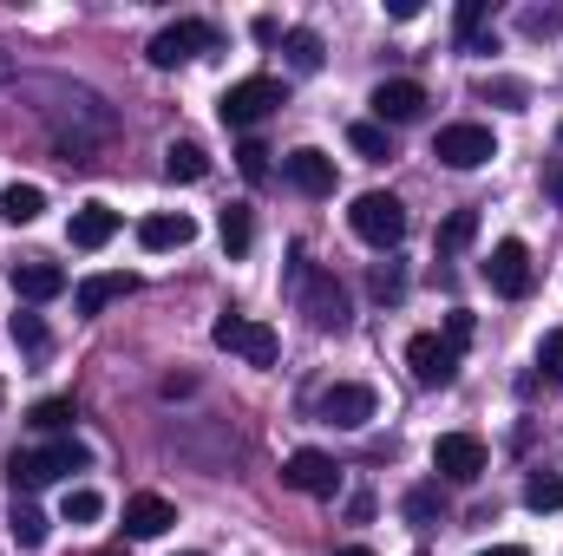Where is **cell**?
<instances>
[{"instance_id": "cell-1", "label": "cell", "mask_w": 563, "mask_h": 556, "mask_svg": "<svg viewBox=\"0 0 563 556\" xmlns=\"http://www.w3.org/2000/svg\"><path fill=\"white\" fill-rule=\"evenodd\" d=\"M73 471H92V452H86L73 432L53 438L46 452H13V458H7V485H13V498L40 491V485H53V478H73Z\"/></svg>"}, {"instance_id": "cell-2", "label": "cell", "mask_w": 563, "mask_h": 556, "mask_svg": "<svg viewBox=\"0 0 563 556\" xmlns=\"http://www.w3.org/2000/svg\"><path fill=\"white\" fill-rule=\"evenodd\" d=\"M347 223H354V236H361L367 249H400V236H407V203H400L394 190H361L354 210H347Z\"/></svg>"}, {"instance_id": "cell-3", "label": "cell", "mask_w": 563, "mask_h": 556, "mask_svg": "<svg viewBox=\"0 0 563 556\" xmlns=\"http://www.w3.org/2000/svg\"><path fill=\"white\" fill-rule=\"evenodd\" d=\"M210 341H217L223 354L250 360V367H276V354H282V334L269 327V321H256V314H217Z\"/></svg>"}, {"instance_id": "cell-4", "label": "cell", "mask_w": 563, "mask_h": 556, "mask_svg": "<svg viewBox=\"0 0 563 556\" xmlns=\"http://www.w3.org/2000/svg\"><path fill=\"white\" fill-rule=\"evenodd\" d=\"M295 281H301V308H308V321H314V327L341 334V327L354 321V308H347V288L328 276V269H308V256H295Z\"/></svg>"}, {"instance_id": "cell-5", "label": "cell", "mask_w": 563, "mask_h": 556, "mask_svg": "<svg viewBox=\"0 0 563 556\" xmlns=\"http://www.w3.org/2000/svg\"><path fill=\"white\" fill-rule=\"evenodd\" d=\"M217 40H223V33H217L210 20H170V26H157V33H151L144 59L170 73V66H184V59H197V53H217Z\"/></svg>"}, {"instance_id": "cell-6", "label": "cell", "mask_w": 563, "mask_h": 556, "mask_svg": "<svg viewBox=\"0 0 563 556\" xmlns=\"http://www.w3.org/2000/svg\"><path fill=\"white\" fill-rule=\"evenodd\" d=\"M276 105H282V79H269V73H256V79H236V86L217 99V112H223V125H230V132H250V125H263Z\"/></svg>"}, {"instance_id": "cell-7", "label": "cell", "mask_w": 563, "mask_h": 556, "mask_svg": "<svg viewBox=\"0 0 563 556\" xmlns=\"http://www.w3.org/2000/svg\"><path fill=\"white\" fill-rule=\"evenodd\" d=\"M432 157L445 164V170H478V164H492L498 157V138H492V125H439V138H432Z\"/></svg>"}, {"instance_id": "cell-8", "label": "cell", "mask_w": 563, "mask_h": 556, "mask_svg": "<svg viewBox=\"0 0 563 556\" xmlns=\"http://www.w3.org/2000/svg\"><path fill=\"white\" fill-rule=\"evenodd\" d=\"M432 471H439L445 485H478V478H485V438H472V432H439V438H432Z\"/></svg>"}, {"instance_id": "cell-9", "label": "cell", "mask_w": 563, "mask_h": 556, "mask_svg": "<svg viewBox=\"0 0 563 556\" xmlns=\"http://www.w3.org/2000/svg\"><path fill=\"white\" fill-rule=\"evenodd\" d=\"M282 485H288V491H301V498H334V491H341V465H334L328 452L301 445V452H288V458H282Z\"/></svg>"}, {"instance_id": "cell-10", "label": "cell", "mask_w": 563, "mask_h": 556, "mask_svg": "<svg viewBox=\"0 0 563 556\" xmlns=\"http://www.w3.org/2000/svg\"><path fill=\"white\" fill-rule=\"evenodd\" d=\"M374 407H380V400H374V387H361V380H341V387H328V393H321V407H314V413H321V425L361 432V425L374 419Z\"/></svg>"}, {"instance_id": "cell-11", "label": "cell", "mask_w": 563, "mask_h": 556, "mask_svg": "<svg viewBox=\"0 0 563 556\" xmlns=\"http://www.w3.org/2000/svg\"><path fill=\"white\" fill-rule=\"evenodd\" d=\"M367 105H374V125H413V119H420L432 99H426L420 79H380Z\"/></svg>"}, {"instance_id": "cell-12", "label": "cell", "mask_w": 563, "mask_h": 556, "mask_svg": "<svg viewBox=\"0 0 563 556\" xmlns=\"http://www.w3.org/2000/svg\"><path fill=\"white\" fill-rule=\"evenodd\" d=\"M407 367H413L420 387H452V380H459V354H452L439 334H413V341H407Z\"/></svg>"}, {"instance_id": "cell-13", "label": "cell", "mask_w": 563, "mask_h": 556, "mask_svg": "<svg viewBox=\"0 0 563 556\" xmlns=\"http://www.w3.org/2000/svg\"><path fill=\"white\" fill-rule=\"evenodd\" d=\"M282 177H288L301 197H334V157H328V151H314V144L288 151V157H282Z\"/></svg>"}, {"instance_id": "cell-14", "label": "cell", "mask_w": 563, "mask_h": 556, "mask_svg": "<svg viewBox=\"0 0 563 556\" xmlns=\"http://www.w3.org/2000/svg\"><path fill=\"white\" fill-rule=\"evenodd\" d=\"M485 281L498 288V294H531V249L518 243V236H505L498 249H492V263H485Z\"/></svg>"}, {"instance_id": "cell-15", "label": "cell", "mask_w": 563, "mask_h": 556, "mask_svg": "<svg viewBox=\"0 0 563 556\" xmlns=\"http://www.w3.org/2000/svg\"><path fill=\"white\" fill-rule=\"evenodd\" d=\"M170 524H177V504L170 498H157V491L125 498V537H164Z\"/></svg>"}, {"instance_id": "cell-16", "label": "cell", "mask_w": 563, "mask_h": 556, "mask_svg": "<svg viewBox=\"0 0 563 556\" xmlns=\"http://www.w3.org/2000/svg\"><path fill=\"white\" fill-rule=\"evenodd\" d=\"M66 236H73V249H106V243L119 236V210H112V203H79Z\"/></svg>"}, {"instance_id": "cell-17", "label": "cell", "mask_w": 563, "mask_h": 556, "mask_svg": "<svg viewBox=\"0 0 563 556\" xmlns=\"http://www.w3.org/2000/svg\"><path fill=\"white\" fill-rule=\"evenodd\" d=\"M197 236V223L184 216V210H157V216H144L139 223V243L151 249V256H164V249H184Z\"/></svg>"}, {"instance_id": "cell-18", "label": "cell", "mask_w": 563, "mask_h": 556, "mask_svg": "<svg viewBox=\"0 0 563 556\" xmlns=\"http://www.w3.org/2000/svg\"><path fill=\"white\" fill-rule=\"evenodd\" d=\"M13 294L20 301H53V294H66V269L59 263H13Z\"/></svg>"}, {"instance_id": "cell-19", "label": "cell", "mask_w": 563, "mask_h": 556, "mask_svg": "<svg viewBox=\"0 0 563 556\" xmlns=\"http://www.w3.org/2000/svg\"><path fill=\"white\" fill-rule=\"evenodd\" d=\"M132 288H139V276H86L73 301H79V314H106V308H112V301H125Z\"/></svg>"}, {"instance_id": "cell-20", "label": "cell", "mask_w": 563, "mask_h": 556, "mask_svg": "<svg viewBox=\"0 0 563 556\" xmlns=\"http://www.w3.org/2000/svg\"><path fill=\"white\" fill-rule=\"evenodd\" d=\"M164 177H170V184H203V177H210V151H203V144H170V151H164Z\"/></svg>"}, {"instance_id": "cell-21", "label": "cell", "mask_w": 563, "mask_h": 556, "mask_svg": "<svg viewBox=\"0 0 563 556\" xmlns=\"http://www.w3.org/2000/svg\"><path fill=\"white\" fill-rule=\"evenodd\" d=\"M46 210V190L40 184H7L0 190V223H33Z\"/></svg>"}, {"instance_id": "cell-22", "label": "cell", "mask_w": 563, "mask_h": 556, "mask_svg": "<svg viewBox=\"0 0 563 556\" xmlns=\"http://www.w3.org/2000/svg\"><path fill=\"white\" fill-rule=\"evenodd\" d=\"M217 236H223V249H230V256H250V243H256V216H250L243 203H230V210H223V223H217Z\"/></svg>"}, {"instance_id": "cell-23", "label": "cell", "mask_w": 563, "mask_h": 556, "mask_svg": "<svg viewBox=\"0 0 563 556\" xmlns=\"http://www.w3.org/2000/svg\"><path fill=\"white\" fill-rule=\"evenodd\" d=\"M7 531H13V544H20V551H40V544H46V518H40L26 498H13V511H7Z\"/></svg>"}, {"instance_id": "cell-24", "label": "cell", "mask_w": 563, "mask_h": 556, "mask_svg": "<svg viewBox=\"0 0 563 556\" xmlns=\"http://www.w3.org/2000/svg\"><path fill=\"white\" fill-rule=\"evenodd\" d=\"M282 53H288V66H295V73H321V33L295 26V33H282Z\"/></svg>"}, {"instance_id": "cell-25", "label": "cell", "mask_w": 563, "mask_h": 556, "mask_svg": "<svg viewBox=\"0 0 563 556\" xmlns=\"http://www.w3.org/2000/svg\"><path fill=\"white\" fill-rule=\"evenodd\" d=\"M347 144L367 157V164H387L394 157V138H387V125H374V119H361V125H347Z\"/></svg>"}, {"instance_id": "cell-26", "label": "cell", "mask_w": 563, "mask_h": 556, "mask_svg": "<svg viewBox=\"0 0 563 556\" xmlns=\"http://www.w3.org/2000/svg\"><path fill=\"white\" fill-rule=\"evenodd\" d=\"M525 511H563V478L558 471H531V485H525Z\"/></svg>"}, {"instance_id": "cell-27", "label": "cell", "mask_w": 563, "mask_h": 556, "mask_svg": "<svg viewBox=\"0 0 563 556\" xmlns=\"http://www.w3.org/2000/svg\"><path fill=\"white\" fill-rule=\"evenodd\" d=\"M472 236H478V210H452V216L439 223V256H459Z\"/></svg>"}, {"instance_id": "cell-28", "label": "cell", "mask_w": 563, "mask_h": 556, "mask_svg": "<svg viewBox=\"0 0 563 556\" xmlns=\"http://www.w3.org/2000/svg\"><path fill=\"white\" fill-rule=\"evenodd\" d=\"M26 419H33V432H53V438H66V432H73V419H79V407H73V400H40Z\"/></svg>"}, {"instance_id": "cell-29", "label": "cell", "mask_w": 563, "mask_h": 556, "mask_svg": "<svg viewBox=\"0 0 563 556\" xmlns=\"http://www.w3.org/2000/svg\"><path fill=\"white\" fill-rule=\"evenodd\" d=\"M59 518H66L73 531H79V524H99V518H106V498L79 485V491H66V511H59Z\"/></svg>"}, {"instance_id": "cell-30", "label": "cell", "mask_w": 563, "mask_h": 556, "mask_svg": "<svg viewBox=\"0 0 563 556\" xmlns=\"http://www.w3.org/2000/svg\"><path fill=\"white\" fill-rule=\"evenodd\" d=\"M269 157H276V151H269L263 138H243V144H236V170H243L250 184H269Z\"/></svg>"}, {"instance_id": "cell-31", "label": "cell", "mask_w": 563, "mask_h": 556, "mask_svg": "<svg viewBox=\"0 0 563 556\" xmlns=\"http://www.w3.org/2000/svg\"><path fill=\"white\" fill-rule=\"evenodd\" d=\"M478 26H485V0H459V13H452L459 46H478Z\"/></svg>"}, {"instance_id": "cell-32", "label": "cell", "mask_w": 563, "mask_h": 556, "mask_svg": "<svg viewBox=\"0 0 563 556\" xmlns=\"http://www.w3.org/2000/svg\"><path fill=\"white\" fill-rule=\"evenodd\" d=\"M13 341H20L26 354H46V347H53V334H46L40 314H13Z\"/></svg>"}, {"instance_id": "cell-33", "label": "cell", "mask_w": 563, "mask_h": 556, "mask_svg": "<svg viewBox=\"0 0 563 556\" xmlns=\"http://www.w3.org/2000/svg\"><path fill=\"white\" fill-rule=\"evenodd\" d=\"M407 524H439V485H413L407 491Z\"/></svg>"}, {"instance_id": "cell-34", "label": "cell", "mask_w": 563, "mask_h": 556, "mask_svg": "<svg viewBox=\"0 0 563 556\" xmlns=\"http://www.w3.org/2000/svg\"><path fill=\"white\" fill-rule=\"evenodd\" d=\"M478 92H485V99H505L511 112H525V105H531V86H525V79H485Z\"/></svg>"}, {"instance_id": "cell-35", "label": "cell", "mask_w": 563, "mask_h": 556, "mask_svg": "<svg viewBox=\"0 0 563 556\" xmlns=\"http://www.w3.org/2000/svg\"><path fill=\"white\" fill-rule=\"evenodd\" d=\"M472 334H478V321H472L465 308H452V314H445V334H439V341H445L452 354H465V341H472Z\"/></svg>"}, {"instance_id": "cell-36", "label": "cell", "mask_w": 563, "mask_h": 556, "mask_svg": "<svg viewBox=\"0 0 563 556\" xmlns=\"http://www.w3.org/2000/svg\"><path fill=\"white\" fill-rule=\"evenodd\" d=\"M400 294H407L400 263H380V269H374V301H400Z\"/></svg>"}, {"instance_id": "cell-37", "label": "cell", "mask_w": 563, "mask_h": 556, "mask_svg": "<svg viewBox=\"0 0 563 556\" xmlns=\"http://www.w3.org/2000/svg\"><path fill=\"white\" fill-rule=\"evenodd\" d=\"M518 26H525V33H538V40H544V33H558V26H563V7H531V13H525V20H518Z\"/></svg>"}, {"instance_id": "cell-38", "label": "cell", "mask_w": 563, "mask_h": 556, "mask_svg": "<svg viewBox=\"0 0 563 556\" xmlns=\"http://www.w3.org/2000/svg\"><path fill=\"white\" fill-rule=\"evenodd\" d=\"M538 367H544L551 380H563V327H558V334H544V347H538Z\"/></svg>"}, {"instance_id": "cell-39", "label": "cell", "mask_w": 563, "mask_h": 556, "mask_svg": "<svg viewBox=\"0 0 563 556\" xmlns=\"http://www.w3.org/2000/svg\"><path fill=\"white\" fill-rule=\"evenodd\" d=\"M544 190H551V203H558V210H563V157H558V164H551V170H544Z\"/></svg>"}, {"instance_id": "cell-40", "label": "cell", "mask_w": 563, "mask_h": 556, "mask_svg": "<svg viewBox=\"0 0 563 556\" xmlns=\"http://www.w3.org/2000/svg\"><path fill=\"white\" fill-rule=\"evenodd\" d=\"M478 556H531V551H518V544H498V551H478Z\"/></svg>"}, {"instance_id": "cell-41", "label": "cell", "mask_w": 563, "mask_h": 556, "mask_svg": "<svg viewBox=\"0 0 563 556\" xmlns=\"http://www.w3.org/2000/svg\"><path fill=\"white\" fill-rule=\"evenodd\" d=\"M334 556H374V551H361V544H354V551H334Z\"/></svg>"}, {"instance_id": "cell-42", "label": "cell", "mask_w": 563, "mask_h": 556, "mask_svg": "<svg viewBox=\"0 0 563 556\" xmlns=\"http://www.w3.org/2000/svg\"><path fill=\"white\" fill-rule=\"evenodd\" d=\"M177 556H203V551H177Z\"/></svg>"}, {"instance_id": "cell-43", "label": "cell", "mask_w": 563, "mask_h": 556, "mask_svg": "<svg viewBox=\"0 0 563 556\" xmlns=\"http://www.w3.org/2000/svg\"><path fill=\"white\" fill-rule=\"evenodd\" d=\"M106 556H125V551H106Z\"/></svg>"}, {"instance_id": "cell-44", "label": "cell", "mask_w": 563, "mask_h": 556, "mask_svg": "<svg viewBox=\"0 0 563 556\" xmlns=\"http://www.w3.org/2000/svg\"><path fill=\"white\" fill-rule=\"evenodd\" d=\"M0 400H7V393H0Z\"/></svg>"}]
</instances>
